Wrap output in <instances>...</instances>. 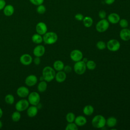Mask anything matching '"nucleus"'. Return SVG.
Instances as JSON below:
<instances>
[{"label": "nucleus", "instance_id": "f257e3e1", "mask_svg": "<svg viewBox=\"0 0 130 130\" xmlns=\"http://www.w3.org/2000/svg\"><path fill=\"white\" fill-rule=\"evenodd\" d=\"M55 70L50 66L44 67L42 70V77L44 80L48 82H51L55 78Z\"/></svg>", "mask_w": 130, "mask_h": 130}, {"label": "nucleus", "instance_id": "f03ea898", "mask_svg": "<svg viewBox=\"0 0 130 130\" xmlns=\"http://www.w3.org/2000/svg\"><path fill=\"white\" fill-rule=\"evenodd\" d=\"M106 119L102 115L94 116L91 120V124L93 127L96 128H102L106 125Z\"/></svg>", "mask_w": 130, "mask_h": 130}, {"label": "nucleus", "instance_id": "7ed1b4c3", "mask_svg": "<svg viewBox=\"0 0 130 130\" xmlns=\"http://www.w3.org/2000/svg\"><path fill=\"white\" fill-rule=\"evenodd\" d=\"M58 39L57 35L53 31L46 32L43 36V40L45 44L51 45L56 42Z\"/></svg>", "mask_w": 130, "mask_h": 130}, {"label": "nucleus", "instance_id": "20e7f679", "mask_svg": "<svg viewBox=\"0 0 130 130\" xmlns=\"http://www.w3.org/2000/svg\"><path fill=\"white\" fill-rule=\"evenodd\" d=\"M86 69V63L83 60L75 62L73 67V69L75 73L79 75H83L85 72Z\"/></svg>", "mask_w": 130, "mask_h": 130}, {"label": "nucleus", "instance_id": "39448f33", "mask_svg": "<svg viewBox=\"0 0 130 130\" xmlns=\"http://www.w3.org/2000/svg\"><path fill=\"white\" fill-rule=\"evenodd\" d=\"M109 27V22L108 20L105 19H102L99 21L96 25L95 29L99 32H104L106 31Z\"/></svg>", "mask_w": 130, "mask_h": 130}, {"label": "nucleus", "instance_id": "423d86ee", "mask_svg": "<svg viewBox=\"0 0 130 130\" xmlns=\"http://www.w3.org/2000/svg\"><path fill=\"white\" fill-rule=\"evenodd\" d=\"M40 100L41 98L40 94L36 91H33L29 93L27 96V100L29 103L31 105L37 106L40 103Z\"/></svg>", "mask_w": 130, "mask_h": 130}, {"label": "nucleus", "instance_id": "0eeeda50", "mask_svg": "<svg viewBox=\"0 0 130 130\" xmlns=\"http://www.w3.org/2000/svg\"><path fill=\"white\" fill-rule=\"evenodd\" d=\"M106 47L110 51L115 52L120 49V43L117 40L111 39L107 43Z\"/></svg>", "mask_w": 130, "mask_h": 130}, {"label": "nucleus", "instance_id": "6e6552de", "mask_svg": "<svg viewBox=\"0 0 130 130\" xmlns=\"http://www.w3.org/2000/svg\"><path fill=\"white\" fill-rule=\"evenodd\" d=\"M29 103L27 100L22 99L18 101L15 104V108L18 111L22 112L26 110L29 107Z\"/></svg>", "mask_w": 130, "mask_h": 130}, {"label": "nucleus", "instance_id": "1a4fd4ad", "mask_svg": "<svg viewBox=\"0 0 130 130\" xmlns=\"http://www.w3.org/2000/svg\"><path fill=\"white\" fill-rule=\"evenodd\" d=\"M71 59L74 62H77L82 60L83 55L82 52L78 49H74L72 50L70 54Z\"/></svg>", "mask_w": 130, "mask_h": 130}, {"label": "nucleus", "instance_id": "9d476101", "mask_svg": "<svg viewBox=\"0 0 130 130\" xmlns=\"http://www.w3.org/2000/svg\"><path fill=\"white\" fill-rule=\"evenodd\" d=\"M20 62L24 66H28L32 62V58L31 56L27 53L22 54L19 58Z\"/></svg>", "mask_w": 130, "mask_h": 130}, {"label": "nucleus", "instance_id": "9b49d317", "mask_svg": "<svg viewBox=\"0 0 130 130\" xmlns=\"http://www.w3.org/2000/svg\"><path fill=\"white\" fill-rule=\"evenodd\" d=\"M36 30L37 33L41 35H44L47 32V25L43 22H39L36 26Z\"/></svg>", "mask_w": 130, "mask_h": 130}, {"label": "nucleus", "instance_id": "f8f14e48", "mask_svg": "<svg viewBox=\"0 0 130 130\" xmlns=\"http://www.w3.org/2000/svg\"><path fill=\"white\" fill-rule=\"evenodd\" d=\"M38 82V78L35 75H29L25 79V84L29 87L35 86Z\"/></svg>", "mask_w": 130, "mask_h": 130}, {"label": "nucleus", "instance_id": "ddd939ff", "mask_svg": "<svg viewBox=\"0 0 130 130\" xmlns=\"http://www.w3.org/2000/svg\"><path fill=\"white\" fill-rule=\"evenodd\" d=\"M16 93L19 97L21 98H24L28 95L29 93V91L27 87L24 86H21L17 88L16 90Z\"/></svg>", "mask_w": 130, "mask_h": 130}, {"label": "nucleus", "instance_id": "4468645a", "mask_svg": "<svg viewBox=\"0 0 130 130\" xmlns=\"http://www.w3.org/2000/svg\"><path fill=\"white\" fill-rule=\"evenodd\" d=\"M45 53V48L43 45H37L33 50V54L35 56L41 57Z\"/></svg>", "mask_w": 130, "mask_h": 130}, {"label": "nucleus", "instance_id": "2eb2a0df", "mask_svg": "<svg viewBox=\"0 0 130 130\" xmlns=\"http://www.w3.org/2000/svg\"><path fill=\"white\" fill-rule=\"evenodd\" d=\"M119 36L120 39L124 41H127L130 40V29L127 28H122L120 32Z\"/></svg>", "mask_w": 130, "mask_h": 130}, {"label": "nucleus", "instance_id": "dca6fc26", "mask_svg": "<svg viewBox=\"0 0 130 130\" xmlns=\"http://www.w3.org/2000/svg\"><path fill=\"white\" fill-rule=\"evenodd\" d=\"M38 110L39 109L37 106L31 105L29 106L26 109V113L27 116L31 118L36 116L38 114Z\"/></svg>", "mask_w": 130, "mask_h": 130}, {"label": "nucleus", "instance_id": "f3484780", "mask_svg": "<svg viewBox=\"0 0 130 130\" xmlns=\"http://www.w3.org/2000/svg\"><path fill=\"white\" fill-rule=\"evenodd\" d=\"M120 19V16L116 13H110L108 16V21L112 24H116L119 22Z\"/></svg>", "mask_w": 130, "mask_h": 130}, {"label": "nucleus", "instance_id": "a211bd4d", "mask_svg": "<svg viewBox=\"0 0 130 130\" xmlns=\"http://www.w3.org/2000/svg\"><path fill=\"white\" fill-rule=\"evenodd\" d=\"M67 78V74L62 70L57 71L55 76V80L58 83H62L64 82Z\"/></svg>", "mask_w": 130, "mask_h": 130}, {"label": "nucleus", "instance_id": "6ab92c4d", "mask_svg": "<svg viewBox=\"0 0 130 130\" xmlns=\"http://www.w3.org/2000/svg\"><path fill=\"white\" fill-rule=\"evenodd\" d=\"M3 13L6 16H11L14 13V8L13 6L11 4L6 5L4 8L3 9Z\"/></svg>", "mask_w": 130, "mask_h": 130}, {"label": "nucleus", "instance_id": "aec40b11", "mask_svg": "<svg viewBox=\"0 0 130 130\" xmlns=\"http://www.w3.org/2000/svg\"><path fill=\"white\" fill-rule=\"evenodd\" d=\"M74 122L78 126H84L87 122V119L85 117L79 115L75 117Z\"/></svg>", "mask_w": 130, "mask_h": 130}, {"label": "nucleus", "instance_id": "412c9836", "mask_svg": "<svg viewBox=\"0 0 130 130\" xmlns=\"http://www.w3.org/2000/svg\"><path fill=\"white\" fill-rule=\"evenodd\" d=\"M117 119L115 117L111 116L106 119V125H107V126H108L109 127L112 128L117 124Z\"/></svg>", "mask_w": 130, "mask_h": 130}, {"label": "nucleus", "instance_id": "4be33fe9", "mask_svg": "<svg viewBox=\"0 0 130 130\" xmlns=\"http://www.w3.org/2000/svg\"><path fill=\"white\" fill-rule=\"evenodd\" d=\"M53 67V69L55 71H60L63 70L64 67V63L61 60H57L54 62Z\"/></svg>", "mask_w": 130, "mask_h": 130}, {"label": "nucleus", "instance_id": "5701e85b", "mask_svg": "<svg viewBox=\"0 0 130 130\" xmlns=\"http://www.w3.org/2000/svg\"><path fill=\"white\" fill-rule=\"evenodd\" d=\"M94 112V108L90 105H87L84 107L83 109V113L86 116L91 115Z\"/></svg>", "mask_w": 130, "mask_h": 130}, {"label": "nucleus", "instance_id": "b1692460", "mask_svg": "<svg viewBox=\"0 0 130 130\" xmlns=\"http://www.w3.org/2000/svg\"><path fill=\"white\" fill-rule=\"evenodd\" d=\"M31 41L35 44H40L43 42V37L38 33L35 34L31 37Z\"/></svg>", "mask_w": 130, "mask_h": 130}, {"label": "nucleus", "instance_id": "393cba45", "mask_svg": "<svg viewBox=\"0 0 130 130\" xmlns=\"http://www.w3.org/2000/svg\"><path fill=\"white\" fill-rule=\"evenodd\" d=\"M47 88V82L45 80L41 81L37 86L38 90L40 92H43L45 91Z\"/></svg>", "mask_w": 130, "mask_h": 130}, {"label": "nucleus", "instance_id": "a878e982", "mask_svg": "<svg viewBox=\"0 0 130 130\" xmlns=\"http://www.w3.org/2000/svg\"><path fill=\"white\" fill-rule=\"evenodd\" d=\"M82 21L83 25L86 27H90L93 24V19L89 16L84 17Z\"/></svg>", "mask_w": 130, "mask_h": 130}, {"label": "nucleus", "instance_id": "bb28decb", "mask_svg": "<svg viewBox=\"0 0 130 130\" xmlns=\"http://www.w3.org/2000/svg\"><path fill=\"white\" fill-rule=\"evenodd\" d=\"M5 102L9 105L13 104L15 102L14 96L11 94H8L5 96Z\"/></svg>", "mask_w": 130, "mask_h": 130}, {"label": "nucleus", "instance_id": "cd10ccee", "mask_svg": "<svg viewBox=\"0 0 130 130\" xmlns=\"http://www.w3.org/2000/svg\"><path fill=\"white\" fill-rule=\"evenodd\" d=\"M86 68L89 70H93L96 67V63L92 60H88L86 62Z\"/></svg>", "mask_w": 130, "mask_h": 130}, {"label": "nucleus", "instance_id": "c85d7f7f", "mask_svg": "<svg viewBox=\"0 0 130 130\" xmlns=\"http://www.w3.org/2000/svg\"><path fill=\"white\" fill-rule=\"evenodd\" d=\"M11 118L14 122L19 121L21 118V114L20 112L17 110L14 112L11 115Z\"/></svg>", "mask_w": 130, "mask_h": 130}, {"label": "nucleus", "instance_id": "c756f323", "mask_svg": "<svg viewBox=\"0 0 130 130\" xmlns=\"http://www.w3.org/2000/svg\"><path fill=\"white\" fill-rule=\"evenodd\" d=\"M75 115L74 113L73 112H69L67 114L66 116V119L67 121L69 123V122H74L75 119Z\"/></svg>", "mask_w": 130, "mask_h": 130}, {"label": "nucleus", "instance_id": "7c9ffc66", "mask_svg": "<svg viewBox=\"0 0 130 130\" xmlns=\"http://www.w3.org/2000/svg\"><path fill=\"white\" fill-rule=\"evenodd\" d=\"M78 129V126L74 122L68 123L65 127L66 130H77Z\"/></svg>", "mask_w": 130, "mask_h": 130}, {"label": "nucleus", "instance_id": "2f4dec72", "mask_svg": "<svg viewBox=\"0 0 130 130\" xmlns=\"http://www.w3.org/2000/svg\"><path fill=\"white\" fill-rule=\"evenodd\" d=\"M36 11L39 14H43L46 11V7L44 5H43V4L39 5L37 7Z\"/></svg>", "mask_w": 130, "mask_h": 130}, {"label": "nucleus", "instance_id": "473e14b6", "mask_svg": "<svg viewBox=\"0 0 130 130\" xmlns=\"http://www.w3.org/2000/svg\"><path fill=\"white\" fill-rule=\"evenodd\" d=\"M96 46L99 50H102L106 48V44L102 41H99L96 43Z\"/></svg>", "mask_w": 130, "mask_h": 130}, {"label": "nucleus", "instance_id": "72a5a7b5", "mask_svg": "<svg viewBox=\"0 0 130 130\" xmlns=\"http://www.w3.org/2000/svg\"><path fill=\"white\" fill-rule=\"evenodd\" d=\"M119 24L120 26L122 28H127L128 25V21L126 19H120L119 21Z\"/></svg>", "mask_w": 130, "mask_h": 130}, {"label": "nucleus", "instance_id": "f704fd0d", "mask_svg": "<svg viewBox=\"0 0 130 130\" xmlns=\"http://www.w3.org/2000/svg\"><path fill=\"white\" fill-rule=\"evenodd\" d=\"M30 3L35 6H39L43 4L44 0H29Z\"/></svg>", "mask_w": 130, "mask_h": 130}, {"label": "nucleus", "instance_id": "c9c22d12", "mask_svg": "<svg viewBox=\"0 0 130 130\" xmlns=\"http://www.w3.org/2000/svg\"><path fill=\"white\" fill-rule=\"evenodd\" d=\"M99 17L101 19H105L106 17V13L104 10H101L99 12Z\"/></svg>", "mask_w": 130, "mask_h": 130}, {"label": "nucleus", "instance_id": "e433bc0d", "mask_svg": "<svg viewBox=\"0 0 130 130\" xmlns=\"http://www.w3.org/2000/svg\"><path fill=\"white\" fill-rule=\"evenodd\" d=\"M84 16L81 13H77L75 15V18L78 21H82L84 18Z\"/></svg>", "mask_w": 130, "mask_h": 130}, {"label": "nucleus", "instance_id": "4c0bfd02", "mask_svg": "<svg viewBox=\"0 0 130 130\" xmlns=\"http://www.w3.org/2000/svg\"><path fill=\"white\" fill-rule=\"evenodd\" d=\"M63 71L67 74L68 73H70L72 70V67L70 66H69V65H67L66 66L64 67V68L63 69Z\"/></svg>", "mask_w": 130, "mask_h": 130}, {"label": "nucleus", "instance_id": "58836bf2", "mask_svg": "<svg viewBox=\"0 0 130 130\" xmlns=\"http://www.w3.org/2000/svg\"><path fill=\"white\" fill-rule=\"evenodd\" d=\"M33 61H34V63L36 65H37V66L39 65L40 63V62H41V59H40V57H37V56H36V57L34 58Z\"/></svg>", "mask_w": 130, "mask_h": 130}, {"label": "nucleus", "instance_id": "ea45409f", "mask_svg": "<svg viewBox=\"0 0 130 130\" xmlns=\"http://www.w3.org/2000/svg\"><path fill=\"white\" fill-rule=\"evenodd\" d=\"M6 5V3L5 0H0V11L3 10Z\"/></svg>", "mask_w": 130, "mask_h": 130}, {"label": "nucleus", "instance_id": "a19ab883", "mask_svg": "<svg viewBox=\"0 0 130 130\" xmlns=\"http://www.w3.org/2000/svg\"><path fill=\"white\" fill-rule=\"evenodd\" d=\"M115 0H104L105 3L107 4V5H112L113 4Z\"/></svg>", "mask_w": 130, "mask_h": 130}, {"label": "nucleus", "instance_id": "79ce46f5", "mask_svg": "<svg viewBox=\"0 0 130 130\" xmlns=\"http://www.w3.org/2000/svg\"><path fill=\"white\" fill-rule=\"evenodd\" d=\"M3 114V111L2 109V108H0V118L2 117Z\"/></svg>", "mask_w": 130, "mask_h": 130}, {"label": "nucleus", "instance_id": "37998d69", "mask_svg": "<svg viewBox=\"0 0 130 130\" xmlns=\"http://www.w3.org/2000/svg\"><path fill=\"white\" fill-rule=\"evenodd\" d=\"M2 127H3V122H2V121L0 120V129L2 128Z\"/></svg>", "mask_w": 130, "mask_h": 130}]
</instances>
